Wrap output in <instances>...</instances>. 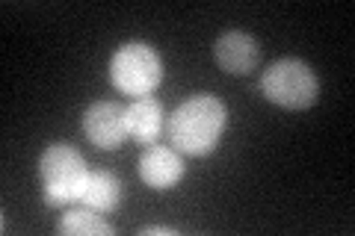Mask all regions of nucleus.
<instances>
[{
  "label": "nucleus",
  "instance_id": "nucleus-1",
  "mask_svg": "<svg viewBox=\"0 0 355 236\" xmlns=\"http://www.w3.org/2000/svg\"><path fill=\"white\" fill-rule=\"evenodd\" d=\"M228 127V107L216 95H193L172 112L169 139L175 151L187 156H207L219 148V139Z\"/></svg>",
  "mask_w": 355,
  "mask_h": 236
},
{
  "label": "nucleus",
  "instance_id": "nucleus-2",
  "mask_svg": "<svg viewBox=\"0 0 355 236\" xmlns=\"http://www.w3.org/2000/svg\"><path fill=\"white\" fill-rule=\"evenodd\" d=\"M89 177V165L83 154L65 142L48 145L39 156V181L44 204L51 207H71L80 204L83 186Z\"/></svg>",
  "mask_w": 355,
  "mask_h": 236
},
{
  "label": "nucleus",
  "instance_id": "nucleus-3",
  "mask_svg": "<svg viewBox=\"0 0 355 236\" xmlns=\"http://www.w3.org/2000/svg\"><path fill=\"white\" fill-rule=\"evenodd\" d=\"M261 92L270 104L302 112L317 104L320 98V80L308 62L296 60V56H284V60L272 62L261 77Z\"/></svg>",
  "mask_w": 355,
  "mask_h": 236
},
{
  "label": "nucleus",
  "instance_id": "nucleus-4",
  "mask_svg": "<svg viewBox=\"0 0 355 236\" xmlns=\"http://www.w3.org/2000/svg\"><path fill=\"white\" fill-rule=\"evenodd\" d=\"M110 83L121 95H130L133 100L151 95L163 80V60L157 48L146 42H125L110 56Z\"/></svg>",
  "mask_w": 355,
  "mask_h": 236
},
{
  "label": "nucleus",
  "instance_id": "nucleus-5",
  "mask_svg": "<svg viewBox=\"0 0 355 236\" xmlns=\"http://www.w3.org/2000/svg\"><path fill=\"white\" fill-rule=\"evenodd\" d=\"M83 136L101 151H116L128 139V121H125V107L116 100H95L89 104L83 118H80Z\"/></svg>",
  "mask_w": 355,
  "mask_h": 236
},
{
  "label": "nucleus",
  "instance_id": "nucleus-6",
  "mask_svg": "<svg viewBox=\"0 0 355 236\" xmlns=\"http://www.w3.org/2000/svg\"><path fill=\"white\" fill-rule=\"evenodd\" d=\"M214 56H216V65L225 74H234V77H243L258 69L261 62V44L254 36L243 30H228L222 33L214 44Z\"/></svg>",
  "mask_w": 355,
  "mask_h": 236
},
{
  "label": "nucleus",
  "instance_id": "nucleus-7",
  "mask_svg": "<svg viewBox=\"0 0 355 236\" xmlns=\"http://www.w3.org/2000/svg\"><path fill=\"white\" fill-rule=\"evenodd\" d=\"M187 174V165H184V156L181 151L175 148H166V145H148L146 154L139 156V177L142 183L157 189V192H166L184 181Z\"/></svg>",
  "mask_w": 355,
  "mask_h": 236
},
{
  "label": "nucleus",
  "instance_id": "nucleus-8",
  "mask_svg": "<svg viewBox=\"0 0 355 236\" xmlns=\"http://www.w3.org/2000/svg\"><path fill=\"white\" fill-rule=\"evenodd\" d=\"M125 121H128V136L139 145H154L163 133V104L154 95L130 100V107H125Z\"/></svg>",
  "mask_w": 355,
  "mask_h": 236
},
{
  "label": "nucleus",
  "instance_id": "nucleus-9",
  "mask_svg": "<svg viewBox=\"0 0 355 236\" xmlns=\"http://www.w3.org/2000/svg\"><path fill=\"white\" fill-rule=\"evenodd\" d=\"M80 204L95 210V212H116L121 204V181L107 172V168H89V177H86V186H83V195H80Z\"/></svg>",
  "mask_w": 355,
  "mask_h": 236
},
{
  "label": "nucleus",
  "instance_id": "nucleus-10",
  "mask_svg": "<svg viewBox=\"0 0 355 236\" xmlns=\"http://www.w3.org/2000/svg\"><path fill=\"white\" fill-rule=\"evenodd\" d=\"M57 233L62 236H113L116 228L107 221L104 212H95L83 204L65 207L57 221Z\"/></svg>",
  "mask_w": 355,
  "mask_h": 236
},
{
  "label": "nucleus",
  "instance_id": "nucleus-11",
  "mask_svg": "<svg viewBox=\"0 0 355 236\" xmlns=\"http://www.w3.org/2000/svg\"><path fill=\"white\" fill-rule=\"evenodd\" d=\"M139 236H178V230L163 228V224H146V228H139Z\"/></svg>",
  "mask_w": 355,
  "mask_h": 236
}]
</instances>
